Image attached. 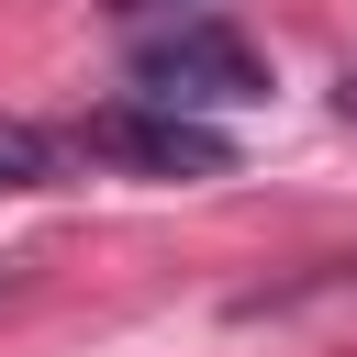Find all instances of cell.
Masks as SVG:
<instances>
[{"mask_svg": "<svg viewBox=\"0 0 357 357\" xmlns=\"http://www.w3.org/2000/svg\"><path fill=\"white\" fill-rule=\"evenodd\" d=\"M134 89L167 100V112H245V100H268V56H257L234 22L190 11L178 33H145V45H134Z\"/></svg>", "mask_w": 357, "mask_h": 357, "instance_id": "1", "label": "cell"}, {"mask_svg": "<svg viewBox=\"0 0 357 357\" xmlns=\"http://www.w3.org/2000/svg\"><path fill=\"white\" fill-rule=\"evenodd\" d=\"M78 145L112 156V167H134V178H223L234 167V145L201 112H167V100H112V112L78 123Z\"/></svg>", "mask_w": 357, "mask_h": 357, "instance_id": "2", "label": "cell"}, {"mask_svg": "<svg viewBox=\"0 0 357 357\" xmlns=\"http://www.w3.org/2000/svg\"><path fill=\"white\" fill-rule=\"evenodd\" d=\"M45 178H56V134L0 123V190H45Z\"/></svg>", "mask_w": 357, "mask_h": 357, "instance_id": "3", "label": "cell"}]
</instances>
